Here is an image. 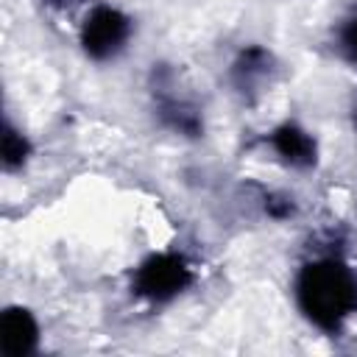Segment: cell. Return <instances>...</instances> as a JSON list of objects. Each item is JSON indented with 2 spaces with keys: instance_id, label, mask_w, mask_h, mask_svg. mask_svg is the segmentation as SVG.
Returning a JSON list of instances; mask_svg holds the SVG:
<instances>
[{
  "instance_id": "obj_1",
  "label": "cell",
  "mask_w": 357,
  "mask_h": 357,
  "mask_svg": "<svg viewBox=\"0 0 357 357\" xmlns=\"http://www.w3.org/2000/svg\"><path fill=\"white\" fill-rule=\"evenodd\" d=\"M301 312L321 329H337L357 312V276L337 259H318L301 268L296 282Z\"/></svg>"
},
{
  "instance_id": "obj_2",
  "label": "cell",
  "mask_w": 357,
  "mask_h": 357,
  "mask_svg": "<svg viewBox=\"0 0 357 357\" xmlns=\"http://www.w3.org/2000/svg\"><path fill=\"white\" fill-rule=\"evenodd\" d=\"M192 282V268L176 254H156L145 259L134 276V290L153 301H167L178 296Z\"/></svg>"
},
{
  "instance_id": "obj_3",
  "label": "cell",
  "mask_w": 357,
  "mask_h": 357,
  "mask_svg": "<svg viewBox=\"0 0 357 357\" xmlns=\"http://www.w3.org/2000/svg\"><path fill=\"white\" fill-rule=\"evenodd\" d=\"M128 33H131V22L123 11L112 6H98L89 11V17L81 25V45L86 56L109 59L126 45Z\"/></svg>"
},
{
  "instance_id": "obj_4",
  "label": "cell",
  "mask_w": 357,
  "mask_h": 357,
  "mask_svg": "<svg viewBox=\"0 0 357 357\" xmlns=\"http://www.w3.org/2000/svg\"><path fill=\"white\" fill-rule=\"evenodd\" d=\"M39 337V326L33 321V315L22 307H8L3 312L0 321V346L6 357H22L28 351H33Z\"/></svg>"
},
{
  "instance_id": "obj_5",
  "label": "cell",
  "mask_w": 357,
  "mask_h": 357,
  "mask_svg": "<svg viewBox=\"0 0 357 357\" xmlns=\"http://www.w3.org/2000/svg\"><path fill=\"white\" fill-rule=\"evenodd\" d=\"M271 145H273V151H276L287 165H293V167H310V165L315 162V139H312L304 128H298V126H293V123L279 126V128L271 134Z\"/></svg>"
},
{
  "instance_id": "obj_6",
  "label": "cell",
  "mask_w": 357,
  "mask_h": 357,
  "mask_svg": "<svg viewBox=\"0 0 357 357\" xmlns=\"http://www.w3.org/2000/svg\"><path fill=\"white\" fill-rule=\"evenodd\" d=\"M268 64H271V59H268V53L262 47L243 50V56L234 64V81H237V86L240 89H251L259 78L268 75Z\"/></svg>"
},
{
  "instance_id": "obj_7",
  "label": "cell",
  "mask_w": 357,
  "mask_h": 357,
  "mask_svg": "<svg viewBox=\"0 0 357 357\" xmlns=\"http://www.w3.org/2000/svg\"><path fill=\"white\" fill-rule=\"evenodd\" d=\"M25 156H28V142H25V137H22L14 126L6 123V128H3V165H6L8 170H14V167H20V165L25 162Z\"/></svg>"
},
{
  "instance_id": "obj_8",
  "label": "cell",
  "mask_w": 357,
  "mask_h": 357,
  "mask_svg": "<svg viewBox=\"0 0 357 357\" xmlns=\"http://www.w3.org/2000/svg\"><path fill=\"white\" fill-rule=\"evenodd\" d=\"M337 42H340L343 56L357 64V11H354L349 20H343L340 33H337Z\"/></svg>"
},
{
  "instance_id": "obj_9",
  "label": "cell",
  "mask_w": 357,
  "mask_h": 357,
  "mask_svg": "<svg viewBox=\"0 0 357 357\" xmlns=\"http://www.w3.org/2000/svg\"><path fill=\"white\" fill-rule=\"evenodd\" d=\"M354 126H357V106H354Z\"/></svg>"
}]
</instances>
